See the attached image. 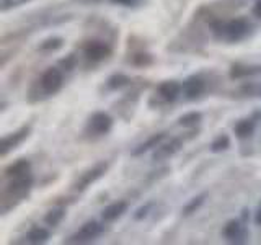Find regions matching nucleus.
Returning a JSON list of instances; mask_svg holds the SVG:
<instances>
[{
    "label": "nucleus",
    "instance_id": "f257e3e1",
    "mask_svg": "<svg viewBox=\"0 0 261 245\" xmlns=\"http://www.w3.org/2000/svg\"><path fill=\"white\" fill-rule=\"evenodd\" d=\"M212 31L219 38H224L228 41H237L243 38L248 31V23L243 18H237L230 21H214L212 23Z\"/></svg>",
    "mask_w": 261,
    "mask_h": 245
},
{
    "label": "nucleus",
    "instance_id": "f03ea898",
    "mask_svg": "<svg viewBox=\"0 0 261 245\" xmlns=\"http://www.w3.org/2000/svg\"><path fill=\"white\" fill-rule=\"evenodd\" d=\"M31 183H33V178L30 175V172H28V174L18 175V177H12V182H10V185H8V188L4 193V201L8 200V198H10V200L15 198L16 201H20L21 198H24V196L28 194Z\"/></svg>",
    "mask_w": 261,
    "mask_h": 245
},
{
    "label": "nucleus",
    "instance_id": "7ed1b4c3",
    "mask_svg": "<svg viewBox=\"0 0 261 245\" xmlns=\"http://www.w3.org/2000/svg\"><path fill=\"white\" fill-rule=\"evenodd\" d=\"M103 227L98 223H87L80 227V231H77L72 237L67 239V243H84V242H90L96 239L98 235L101 234Z\"/></svg>",
    "mask_w": 261,
    "mask_h": 245
},
{
    "label": "nucleus",
    "instance_id": "20e7f679",
    "mask_svg": "<svg viewBox=\"0 0 261 245\" xmlns=\"http://www.w3.org/2000/svg\"><path fill=\"white\" fill-rule=\"evenodd\" d=\"M41 87L46 93H56L62 87V74L59 69L51 67L47 69L41 77Z\"/></svg>",
    "mask_w": 261,
    "mask_h": 245
},
{
    "label": "nucleus",
    "instance_id": "39448f33",
    "mask_svg": "<svg viewBox=\"0 0 261 245\" xmlns=\"http://www.w3.org/2000/svg\"><path fill=\"white\" fill-rule=\"evenodd\" d=\"M111 125H113V121H111V118L108 116V114L98 111V113L93 114L92 118H90L88 129L92 131V133H95V134H106L111 129Z\"/></svg>",
    "mask_w": 261,
    "mask_h": 245
},
{
    "label": "nucleus",
    "instance_id": "423d86ee",
    "mask_svg": "<svg viewBox=\"0 0 261 245\" xmlns=\"http://www.w3.org/2000/svg\"><path fill=\"white\" fill-rule=\"evenodd\" d=\"M110 53H111L110 46L101 43V41H90V43L85 46V56L90 61H95V62L108 57Z\"/></svg>",
    "mask_w": 261,
    "mask_h": 245
},
{
    "label": "nucleus",
    "instance_id": "0eeeda50",
    "mask_svg": "<svg viewBox=\"0 0 261 245\" xmlns=\"http://www.w3.org/2000/svg\"><path fill=\"white\" fill-rule=\"evenodd\" d=\"M105 170H106V163H100V165H96L95 168L88 170L87 174L82 175V178L77 182L75 188H77V190H85V188H87L90 183H93L96 178H100V177L105 174Z\"/></svg>",
    "mask_w": 261,
    "mask_h": 245
},
{
    "label": "nucleus",
    "instance_id": "6e6552de",
    "mask_svg": "<svg viewBox=\"0 0 261 245\" xmlns=\"http://www.w3.org/2000/svg\"><path fill=\"white\" fill-rule=\"evenodd\" d=\"M28 133H30V128H23V129L18 131V133L4 137V141H2V155H7L8 151L15 149V147L18 145L23 141V139L28 136Z\"/></svg>",
    "mask_w": 261,
    "mask_h": 245
},
{
    "label": "nucleus",
    "instance_id": "1a4fd4ad",
    "mask_svg": "<svg viewBox=\"0 0 261 245\" xmlns=\"http://www.w3.org/2000/svg\"><path fill=\"white\" fill-rule=\"evenodd\" d=\"M179 145H181V139H173L168 144L157 147V151L153 154V160H165L171 157V155L179 151Z\"/></svg>",
    "mask_w": 261,
    "mask_h": 245
},
{
    "label": "nucleus",
    "instance_id": "9d476101",
    "mask_svg": "<svg viewBox=\"0 0 261 245\" xmlns=\"http://www.w3.org/2000/svg\"><path fill=\"white\" fill-rule=\"evenodd\" d=\"M181 92V85L178 84V82H163V84L159 87V93L162 95V98H165L167 102H173L175 98L179 95Z\"/></svg>",
    "mask_w": 261,
    "mask_h": 245
},
{
    "label": "nucleus",
    "instance_id": "9b49d317",
    "mask_svg": "<svg viewBox=\"0 0 261 245\" xmlns=\"http://www.w3.org/2000/svg\"><path fill=\"white\" fill-rule=\"evenodd\" d=\"M127 209V204L124 201H116L110 204V206H106L105 211H103V219L105 220H114L118 219L119 216H122Z\"/></svg>",
    "mask_w": 261,
    "mask_h": 245
},
{
    "label": "nucleus",
    "instance_id": "f8f14e48",
    "mask_svg": "<svg viewBox=\"0 0 261 245\" xmlns=\"http://www.w3.org/2000/svg\"><path fill=\"white\" fill-rule=\"evenodd\" d=\"M183 90H185V93L190 96V98H194V96H198L202 93V90H204V82L199 79V77H191V79H188L185 82V85H183Z\"/></svg>",
    "mask_w": 261,
    "mask_h": 245
},
{
    "label": "nucleus",
    "instance_id": "ddd939ff",
    "mask_svg": "<svg viewBox=\"0 0 261 245\" xmlns=\"http://www.w3.org/2000/svg\"><path fill=\"white\" fill-rule=\"evenodd\" d=\"M224 235L227 237L228 240H242L243 239V235H245V232H243V229H242V226L237 223V220H230L225 227H224Z\"/></svg>",
    "mask_w": 261,
    "mask_h": 245
},
{
    "label": "nucleus",
    "instance_id": "4468645a",
    "mask_svg": "<svg viewBox=\"0 0 261 245\" xmlns=\"http://www.w3.org/2000/svg\"><path fill=\"white\" fill-rule=\"evenodd\" d=\"M163 139H165V134H163V133L155 134V136H152L150 139H147L145 142H142L141 145H139L133 154H134V155H141V154H144V152H147V151H150L152 147H157V145L163 141Z\"/></svg>",
    "mask_w": 261,
    "mask_h": 245
},
{
    "label": "nucleus",
    "instance_id": "2eb2a0df",
    "mask_svg": "<svg viewBox=\"0 0 261 245\" xmlns=\"http://www.w3.org/2000/svg\"><path fill=\"white\" fill-rule=\"evenodd\" d=\"M30 172V162L27 160H18V162H15L13 165H10L7 168V177L8 178H12V177H18V175H23V174H28Z\"/></svg>",
    "mask_w": 261,
    "mask_h": 245
},
{
    "label": "nucleus",
    "instance_id": "dca6fc26",
    "mask_svg": "<svg viewBox=\"0 0 261 245\" xmlns=\"http://www.w3.org/2000/svg\"><path fill=\"white\" fill-rule=\"evenodd\" d=\"M253 129H255V122L251 119H243L235 126V134L239 137H248L253 133Z\"/></svg>",
    "mask_w": 261,
    "mask_h": 245
},
{
    "label": "nucleus",
    "instance_id": "f3484780",
    "mask_svg": "<svg viewBox=\"0 0 261 245\" xmlns=\"http://www.w3.org/2000/svg\"><path fill=\"white\" fill-rule=\"evenodd\" d=\"M28 239H30V242H33V243L46 242V240L49 239V232L46 231V229H43V227H35V229H31V231H30Z\"/></svg>",
    "mask_w": 261,
    "mask_h": 245
},
{
    "label": "nucleus",
    "instance_id": "a211bd4d",
    "mask_svg": "<svg viewBox=\"0 0 261 245\" xmlns=\"http://www.w3.org/2000/svg\"><path fill=\"white\" fill-rule=\"evenodd\" d=\"M201 121V113H188V114H183L181 118H179V125L181 126H194L198 125V122Z\"/></svg>",
    "mask_w": 261,
    "mask_h": 245
},
{
    "label": "nucleus",
    "instance_id": "6ab92c4d",
    "mask_svg": "<svg viewBox=\"0 0 261 245\" xmlns=\"http://www.w3.org/2000/svg\"><path fill=\"white\" fill-rule=\"evenodd\" d=\"M259 72V67H240V65H235V67L230 70V77H243V76H250V74H256Z\"/></svg>",
    "mask_w": 261,
    "mask_h": 245
},
{
    "label": "nucleus",
    "instance_id": "aec40b11",
    "mask_svg": "<svg viewBox=\"0 0 261 245\" xmlns=\"http://www.w3.org/2000/svg\"><path fill=\"white\" fill-rule=\"evenodd\" d=\"M62 217H64V209H56V211H51L46 216V223L49 226H57V224L61 223Z\"/></svg>",
    "mask_w": 261,
    "mask_h": 245
},
{
    "label": "nucleus",
    "instance_id": "412c9836",
    "mask_svg": "<svg viewBox=\"0 0 261 245\" xmlns=\"http://www.w3.org/2000/svg\"><path fill=\"white\" fill-rule=\"evenodd\" d=\"M228 144H230V141H228V137L227 136H219L214 142H212V151L214 152H220V151H224L228 147Z\"/></svg>",
    "mask_w": 261,
    "mask_h": 245
},
{
    "label": "nucleus",
    "instance_id": "4be33fe9",
    "mask_svg": "<svg viewBox=\"0 0 261 245\" xmlns=\"http://www.w3.org/2000/svg\"><path fill=\"white\" fill-rule=\"evenodd\" d=\"M202 201H204V194L198 196V198H194L190 204H186V206H185V214H191V212H194L202 204Z\"/></svg>",
    "mask_w": 261,
    "mask_h": 245
},
{
    "label": "nucleus",
    "instance_id": "5701e85b",
    "mask_svg": "<svg viewBox=\"0 0 261 245\" xmlns=\"http://www.w3.org/2000/svg\"><path fill=\"white\" fill-rule=\"evenodd\" d=\"M129 82V79L127 77H124V76H114V77H111L110 79V82H108V85L111 87V88H119V87H122V85H126Z\"/></svg>",
    "mask_w": 261,
    "mask_h": 245
},
{
    "label": "nucleus",
    "instance_id": "b1692460",
    "mask_svg": "<svg viewBox=\"0 0 261 245\" xmlns=\"http://www.w3.org/2000/svg\"><path fill=\"white\" fill-rule=\"evenodd\" d=\"M27 2H30V0H2V8H4V10H8V8L18 7V5H23Z\"/></svg>",
    "mask_w": 261,
    "mask_h": 245
},
{
    "label": "nucleus",
    "instance_id": "393cba45",
    "mask_svg": "<svg viewBox=\"0 0 261 245\" xmlns=\"http://www.w3.org/2000/svg\"><path fill=\"white\" fill-rule=\"evenodd\" d=\"M61 44H62L61 39H49L46 43L41 44V49H57V47H61Z\"/></svg>",
    "mask_w": 261,
    "mask_h": 245
},
{
    "label": "nucleus",
    "instance_id": "a878e982",
    "mask_svg": "<svg viewBox=\"0 0 261 245\" xmlns=\"http://www.w3.org/2000/svg\"><path fill=\"white\" fill-rule=\"evenodd\" d=\"M253 13H255L258 18H261V0H256L255 7H253Z\"/></svg>",
    "mask_w": 261,
    "mask_h": 245
},
{
    "label": "nucleus",
    "instance_id": "bb28decb",
    "mask_svg": "<svg viewBox=\"0 0 261 245\" xmlns=\"http://www.w3.org/2000/svg\"><path fill=\"white\" fill-rule=\"evenodd\" d=\"M113 2H116V4H122V5H130L134 2V0H113Z\"/></svg>",
    "mask_w": 261,
    "mask_h": 245
},
{
    "label": "nucleus",
    "instance_id": "cd10ccee",
    "mask_svg": "<svg viewBox=\"0 0 261 245\" xmlns=\"http://www.w3.org/2000/svg\"><path fill=\"white\" fill-rule=\"evenodd\" d=\"M255 220H256V224H258V226H261V204H259V209H258V212H256Z\"/></svg>",
    "mask_w": 261,
    "mask_h": 245
}]
</instances>
